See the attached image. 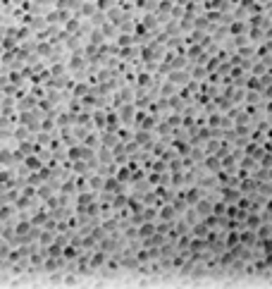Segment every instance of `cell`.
I'll return each instance as SVG.
<instances>
[{
    "label": "cell",
    "instance_id": "obj_3",
    "mask_svg": "<svg viewBox=\"0 0 272 289\" xmlns=\"http://www.w3.org/2000/svg\"><path fill=\"white\" fill-rule=\"evenodd\" d=\"M122 120H126V122L131 120V107H126V110H122Z\"/></svg>",
    "mask_w": 272,
    "mask_h": 289
},
{
    "label": "cell",
    "instance_id": "obj_2",
    "mask_svg": "<svg viewBox=\"0 0 272 289\" xmlns=\"http://www.w3.org/2000/svg\"><path fill=\"white\" fill-rule=\"evenodd\" d=\"M151 232H153V227H151V225H143V227H141V237H148Z\"/></svg>",
    "mask_w": 272,
    "mask_h": 289
},
{
    "label": "cell",
    "instance_id": "obj_1",
    "mask_svg": "<svg viewBox=\"0 0 272 289\" xmlns=\"http://www.w3.org/2000/svg\"><path fill=\"white\" fill-rule=\"evenodd\" d=\"M198 213H201V215H208V213H210V203H208V201L198 203Z\"/></svg>",
    "mask_w": 272,
    "mask_h": 289
},
{
    "label": "cell",
    "instance_id": "obj_4",
    "mask_svg": "<svg viewBox=\"0 0 272 289\" xmlns=\"http://www.w3.org/2000/svg\"><path fill=\"white\" fill-rule=\"evenodd\" d=\"M26 167H38V160H36V158H29V160H26Z\"/></svg>",
    "mask_w": 272,
    "mask_h": 289
}]
</instances>
